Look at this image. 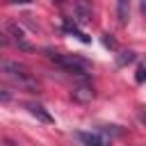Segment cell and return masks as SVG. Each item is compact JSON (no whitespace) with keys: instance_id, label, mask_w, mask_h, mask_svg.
<instances>
[{"instance_id":"obj_2","label":"cell","mask_w":146,"mask_h":146,"mask_svg":"<svg viewBox=\"0 0 146 146\" xmlns=\"http://www.w3.org/2000/svg\"><path fill=\"white\" fill-rule=\"evenodd\" d=\"M48 57L55 62V64H59L66 73H71V75H78V78H87L89 75V64L82 59V57H78V55H64V52H55V50H48Z\"/></svg>"},{"instance_id":"obj_9","label":"cell","mask_w":146,"mask_h":146,"mask_svg":"<svg viewBox=\"0 0 146 146\" xmlns=\"http://www.w3.org/2000/svg\"><path fill=\"white\" fill-rule=\"evenodd\" d=\"M132 59H135V52H132V50H123V52L116 57V64H119V66H125V64H130Z\"/></svg>"},{"instance_id":"obj_10","label":"cell","mask_w":146,"mask_h":146,"mask_svg":"<svg viewBox=\"0 0 146 146\" xmlns=\"http://www.w3.org/2000/svg\"><path fill=\"white\" fill-rule=\"evenodd\" d=\"M128 5H130V0H119V21L121 23L128 21Z\"/></svg>"},{"instance_id":"obj_14","label":"cell","mask_w":146,"mask_h":146,"mask_svg":"<svg viewBox=\"0 0 146 146\" xmlns=\"http://www.w3.org/2000/svg\"><path fill=\"white\" fill-rule=\"evenodd\" d=\"M11 2H16V5H25V2H30V0H11Z\"/></svg>"},{"instance_id":"obj_13","label":"cell","mask_w":146,"mask_h":146,"mask_svg":"<svg viewBox=\"0 0 146 146\" xmlns=\"http://www.w3.org/2000/svg\"><path fill=\"white\" fill-rule=\"evenodd\" d=\"M137 82H144V64L137 66Z\"/></svg>"},{"instance_id":"obj_12","label":"cell","mask_w":146,"mask_h":146,"mask_svg":"<svg viewBox=\"0 0 146 146\" xmlns=\"http://www.w3.org/2000/svg\"><path fill=\"white\" fill-rule=\"evenodd\" d=\"M0 98H2V100H9V98H11L9 89H7V87H2V84H0Z\"/></svg>"},{"instance_id":"obj_7","label":"cell","mask_w":146,"mask_h":146,"mask_svg":"<svg viewBox=\"0 0 146 146\" xmlns=\"http://www.w3.org/2000/svg\"><path fill=\"white\" fill-rule=\"evenodd\" d=\"M75 7H78V16L82 23H89L91 21V0H75Z\"/></svg>"},{"instance_id":"obj_5","label":"cell","mask_w":146,"mask_h":146,"mask_svg":"<svg viewBox=\"0 0 146 146\" xmlns=\"http://www.w3.org/2000/svg\"><path fill=\"white\" fill-rule=\"evenodd\" d=\"M94 89L91 87H87V84H80V87H75L73 89V98L78 100V103H89V100H94Z\"/></svg>"},{"instance_id":"obj_3","label":"cell","mask_w":146,"mask_h":146,"mask_svg":"<svg viewBox=\"0 0 146 146\" xmlns=\"http://www.w3.org/2000/svg\"><path fill=\"white\" fill-rule=\"evenodd\" d=\"M25 107H27V112H30L32 116H36V119H39V121H43V123H52V121H55V119L46 112V107H43V105H39V103H27Z\"/></svg>"},{"instance_id":"obj_15","label":"cell","mask_w":146,"mask_h":146,"mask_svg":"<svg viewBox=\"0 0 146 146\" xmlns=\"http://www.w3.org/2000/svg\"><path fill=\"white\" fill-rule=\"evenodd\" d=\"M52 2H57V5H62V2H64V0H52Z\"/></svg>"},{"instance_id":"obj_11","label":"cell","mask_w":146,"mask_h":146,"mask_svg":"<svg viewBox=\"0 0 146 146\" xmlns=\"http://www.w3.org/2000/svg\"><path fill=\"white\" fill-rule=\"evenodd\" d=\"M103 43H105V46H107V48H112V50H114V48H116V41H114V39H112V34H103Z\"/></svg>"},{"instance_id":"obj_1","label":"cell","mask_w":146,"mask_h":146,"mask_svg":"<svg viewBox=\"0 0 146 146\" xmlns=\"http://www.w3.org/2000/svg\"><path fill=\"white\" fill-rule=\"evenodd\" d=\"M0 68L2 73H7L14 82H18V87H25V89H36V80L32 75V71L21 64V62H9V59H0Z\"/></svg>"},{"instance_id":"obj_8","label":"cell","mask_w":146,"mask_h":146,"mask_svg":"<svg viewBox=\"0 0 146 146\" xmlns=\"http://www.w3.org/2000/svg\"><path fill=\"white\" fill-rule=\"evenodd\" d=\"M66 30H68V32H73V34H75V36H78L80 41H84V43H89V41H91V39H89V36L84 34V32H80V30L75 27V23L71 25V21H66Z\"/></svg>"},{"instance_id":"obj_6","label":"cell","mask_w":146,"mask_h":146,"mask_svg":"<svg viewBox=\"0 0 146 146\" xmlns=\"http://www.w3.org/2000/svg\"><path fill=\"white\" fill-rule=\"evenodd\" d=\"M78 139H80L84 146H107L98 132H78Z\"/></svg>"},{"instance_id":"obj_4","label":"cell","mask_w":146,"mask_h":146,"mask_svg":"<svg viewBox=\"0 0 146 146\" xmlns=\"http://www.w3.org/2000/svg\"><path fill=\"white\" fill-rule=\"evenodd\" d=\"M7 27H9V32H11L14 41L18 43V48H23V50H32V46H30V43L25 41V34H23V30H21V27H18L16 23H9Z\"/></svg>"}]
</instances>
